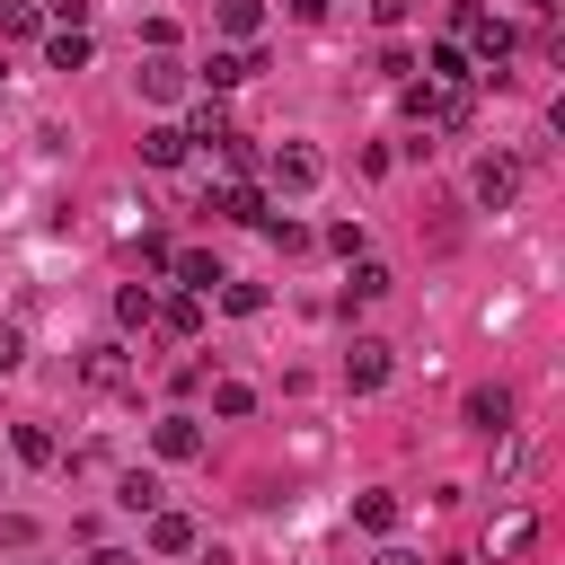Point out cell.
Instances as JSON below:
<instances>
[{
  "instance_id": "cell-1",
  "label": "cell",
  "mask_w": 565,
  "mask_h": 565,
  "mask_svg": "<svg viewBox=\"0 0 565 565\" xmlns=\"http://www.w3.org/2000/svg\"><path fill=\"white\" fill-rule=\"evenodd\" d=\"M459 44H468V53H486V71L503 79V62H512V26H503V18H486V9H459Z\"/></svg>"
},
{
  "instance_id": "cell-2",
  "label": "cell",
  "mask_w": 565,
  "mask_h": 565,
  "mask_svg": "<svg viewBox=\"0 0 565 565\" xmlns=\"http://www.w3.org/2000/svg\"><path fill=\"white\" fill-rule=\"evenodd\" d=\"M468 194H477V203H486V212H503V203H512V194H521V168H512V159H503V150H486V159H477V177H468Z\"/></svg>"
},
{
  "instance_id": "cell-3",
  "label": "cell",
  "mask_w": 565,
  "mask_h": 565,
  "mask_svg": "<svg viewBox=\"0 0 565 565\" xmlns=\"http://www.w3.org/2000/svg\"><path fill=\"white\" fill-rule=\"evenodd\" d=\"M318 177H327V168H318L309 141H282V150H274V194H309Z\"/></svg>"
},
{
  "instance_id": "cell-4",
  "label": "cell",
  "mask_w": 565,
  "mask_h": 565,
  "mask_svg": "<svg viewBox=\"0 0 565 565\" xmlns=\"http://www.w3.org/2000/svg\"><path fill=\"white\" fill-rule=\"evenodd\" d=\"M477 433H512V388L503 380H486V388H468V406H459Z\"/></svg>"
},
{
  "instance_id": "cell-5",
  "label": "cell",
  "mask_w": 565,
  "mask_h": 565,
  "mask_svg": "<svg viewBox=\"0 0 565 565\" xmlns=\"http://www.w3.org/2000/svg\"><path fill=\"white\" fill-rule=\"evenodd\" d=\"M344 380L371 397V388L388 380V344H380V335H353V353H344Z\"/></svg>"
},
{
  "instance_id": "cell-6",
  "label": "cell",
  "mask_w": 565,
  "mask_h": 565,
  "mask_svg": "<svg viewBox=\"0 0 565 565\" xmlns=\"http://www.w3.org/2000/svg\"><path fill=\"white\" fill-rule=\"evenodd\" d=\"M150 450H159V459H194V450H203V424H194V415H159V424H150Z\"/></svg>"
},
{
  "instance_id": "cell-7",
  "label": "cell",
  "mask_w": 565,
  "mask_h": 565,
  "mask_svg": "<svg viewBox=\"0 0 565 565\" xmlns=\"http://www.w3.org/2000/svg\"><path fill=\"white\" fill-rule=\"evenodd\" d=\"M141 97L177 106V97H185V62H177V53H150V62H141Z\"/></svg>"
},
{
  "instance_id": "cell-8",
  "label": "cell",
  "mask_w": 565,
  "mask_h": 565,
  "mask_svg": "<svg viewBox=\"0 0 565 565\" xmlns=\"http://www.w3.org/2000/svg\"><path fill=\"white\" fill-rule=\"evenodd\" d=\"M424 79H433V88H468V79H477V71H468V44H433V53H424Z\"/></svg>"
},
{
  "instance_id": "cell-9",
  "label": "cell",
  "mask_w": 565,
  "mask_h": 565,
  "mask_svg": "<svg viewBox=\"0 0 565 565\" xmlns=\"http://www.w3.org/2000/svg\"><path fill=\"white\" fill-rule=\"evenodd\" d=\"M185 150H194L185 124H150V132H141V159H150V168H185Z\"/></svg>"
},
{
  "instance_id": "cell-10",
  "label": "cell",
  "mask_w": 565,
  "mask_h": 565,
  "mask_svg": "<svg viewBox=\"0 0 565 565\" xmlns=\"http://www.w3.org/2000/svg\"><path fill=\"white\" fill-rule=\"evenodd\" d=\"M159 327H168V335H203V291H177V300H159Z\"/></svg>"
},
{
  "instance_id": "cell-11",
  "label": "cell",
  "mask_w": 565,
  "mask_h": 565,
  "mask_svg": "<svg viewBox=\"0 0 565 565\" xmlns=\"http://www.w3.org/2000/svg\"><path fill=\"white\" fill-rule=\"evenodd\" d=\"M79 380H88V388H115V380H124V344H88V353H79Z\"/></svg>"
},
{
  "instance_id": "cell-12",
  "label": "cell",
  "mask_w": 565,
  "mask_h": 565,
  "mask_svg": "<svg viewBox=\"0 0 565 565\" xmlns=\"http://www.w3.org/2000/svg\"><path fill=\"white\" fill-rule=\"evenodd\" d=\"M115 503H124V512H159V477H150V468H124V477H115Z\"/></svg>"
},
{
  "instance_id": "cell-13",
  "label": "cell",
  "mask_w": 565,
  "mask_h": 565,
  "mask_svg": "<svg viewBox=\"0 0 565 565\" xmlns=\"http://www.w3.org/2000/svg\"><path fill=\"white\" fill-rule=\"evenodd\" d=\"M150 547H159V556H185V547H194V521H185V512H150Z\"/></svg>"
},
{
  "instance_id": "cell-14",
  "label": "cell",
  "mask_w": 565,
  "mask_h": 565,
  "mask_svg": "<svg viewBox=\"0 0 565 565\" xmlns=\"http://www.w3.org/2000/svg\"><path fill=\"white\" fill-rule=\"evenodd\" d=\"M530 539H539V521H530V512H503L486 547H494V556H530Z\"/></svg>"
},
{
  "instance_id": "cell-15",
  "label": "cell",
  "mask_w": 565,
  "mask_h": 565,
  "mask_svg": "<svg viewBox=\"0 0 565 565\" xmlns=\"http://www.w3.org/2000/svg\"><path fill=\"white\" fill-rule=\"evenodd\" d=\"M44 62H53V71H79V62H88V35H79V26H53V35H44Z\"/></svg>"
},
{
  "instance_id": "cell-16",
  "label": "cell",
  "mask_w": 565,
  "mask_h": 565,
  "mask_svg": "<svg viewBox=\"0 0 565 565\" xmlns=\"http://www.w3.org/2000/svg\"><path fill=\"white\" fill-rule=\"evenodd\" d=\"M247 71H265V62H256V53H212V62H203V88H238Z\"/></svg>"
},
{
  "instance_id": "cell-17",
  "label": "cell",
  "mask_w": 565,
  "mask_h": 565,
  "mask_svg": "<svg viewBox=\"0 0 565 565\" xmlns=\"http://www.w3.org/2000/svg\"><path fill=\"white\" fill-rule=\"evenodd\" d=\"M168 265H177V282H185V291H212V282H221V265H212L203 247H185V256H168Z\"/></svg>"
},
{
  "instance_id": "cell-18",
  "label": "cell",
  "mask_w": 565,
  "mask_h": 565,
  "mask_svg": "<svg viewBox=\"0 0 565 565\" xmlns=\"http://www.w3.org/2000/svg\"><path fill=\"white\" fill-rule=\"evenodd\" d=\"M353 521L388 539V530H397V494H353Z\"/></svg>"
},
{
  "instance_id": "cell-19",
  "label": "cell",
  "mask_w": 565,
  "mask_h": 565,
  "mask_svg": "<svg viewBox=\"0 0 565 565\" xmlns=\"http://www.w3.org/2000/svg\"><path fill=\"white\" fill-rule=\"evenodd\" d=\"M0 35H44V9L35 0H0Z\"/></svg>"
},
{
  "instance_id": "cell-20",
  "label": "cell",
  "mask_w": 565,
  "mask_h": 565,
  "mask_svg": "<svg viewBox=\"0 0 565 565\" xmlns=\"http://www.w3.org/2000/svg\"><path fill=\"white\" fill-rule=\"evenodd\" d=\"M221 309H230V318H256V309H265V282H230V274H221Z\"/></svg>"
},
{
  "instance_id": "cell-21",
  "label": "cell",
  "mask_w": 565,
  "mask_h": 565,
  "mask_svg": "<svg viewBox=\"0 0 565 565\" xmlns=\"http://www.w3.org/2000/svg\"><path fill=\"white\" fill-rule=\"evenodd\" d=\"M212 415H230V424L256 415V388H247V380H221V388H212Z\"/></svg>"
},
{
  "instance_id": "cell-22",
  "label": "cell",
  "mask_w": 565,
  "mask_h": 565,
  "mask_svg": "<svg viewBox=\"0 0 565 565\" xmlns=\"http://www.w3.org/2000/svg\"><path fill=\"white\" fill-rule=\"evenodd\" d=\"M18 459H26V468H53L62 450H53V433H44V424H18Z\"/></svg>"
},
{
  "instance_id": "cell-23",
  "label": "cell",
  "mask_w": 565,
  "mask_h": 565,
  "mask_svg": "<svg viewBox=\"0 0 565 565\" xmlns=\"http://www.w3.org/2000/svg\"><path fill=\"white\" fill-rule=\"evenodd\" d=\"M265 26V0H221V35H256Z\"/></svg>"
},
{
  "instance_id": "cell-24",
  "label": "cell",
  "mask_w": 565,
  "mask_h": 565,
  "mask_svg": "<svg viewBox=\"0 0 565 565\" xmlns=\"http://www.w3.org/2000/svg\"><path fill=\"white\" fill-rule=\"evenodd\" d=\"M388 291V265H371V256H353V291L344 300H380Z\"/></svg>"
},
{
  "instance_id": "cell-25",
  "label": "cell",
  "mask_w": 565,
  "mask_h": 565,
  "mask_svg": "<svg viewBox=\"0 0 565 565\" xmlns=\"http://www.w3.org/2000/svg\"><path fill=\"white\" fill-rule=\"evenodd\" d=\"M115 318H124V327H150V318H159V300H150V282H132V291L115 300Z\"/></svg>"
},
{
  "instance_id": "cell-26",
  "label": "cell",
  "mask_w": 565,
  "mask_h": 565,
  "mask_svg": "<svg viewBox=\"0 0 565 565\" xmlns=\"http://www.w3.org/2000/svg\"><path fill=\"white\" fill-rule=\"evenodd\" d=\"M265 238H274L282 256H300V247H309V230H300V221H274V212H265Z\"/></svg>"
},
{
  "instance_id": "cell-27",
  "label": "cell",
  "mask_w": 565,
  "mask_h": 565,
  "mask_svg": "<svg viewBox=\"0 0 565 565\" xmlns=\"http://www.w3.org/2000/svg\"><path fill=\"white\" fill-rule=\"evenodd\" d=\"M18 362H26V327H18V318H0V371H18Z\"/></svg>"
},
{
  "instance_id": "cell-28",
  "label": "cell",
  "mask_w": 565,
  "mask_h": 565,
  "mask_svg": "<svg viewBox=\"0 0 565 565\" xmlns=\"http://www.w3.org/2000/svg\"><path fill=\"white\" fill-rule=\"evenodd\" d=\"M35 9H44L53 26H79V18H88V0H35Z\"/></svg>"
},
{
  "instance_id": "cell-29",
  "label": "cell",
  "mask_w": 565,
  "mask_h": 565,
  "mask_svg": "<svg viewBox=\"0 0 565 565\" xmlns=\"http://www.w3.org/2000/svg\"><path fill=\"white\" fill-rule=\"evenodd\" d=\"M88 565H141V556H132V547H97Z\"/></svg>"
},
{
  "instance_id": "cell-30",
  "label": "cell",
  "mask_w": 565,
  "mask_h": 565,
  "mask_svg": "<svg viewBox=\"0 0 565 565\" xmlns=\"http://www.w3.org/2000/svg\"><path fill=\"white\" fill-rule=\"evenodd\" d=\"M371 565H424V556H415V547H380Z\"/></svg>"
},
{
  "instance_id": "cell-31",
  "label": "cell",
  "mask_w": 565,
  "mask_h": 565,
  "mask_svg": "<svg viewBox=\"0 0 565 565\" xmlns=\"http://www.w3.org/2000/svg\"><path fill=\"white\" fill-rule=\"evenodd\" d=\"M291 9H300V18H309V9H327V0H291Z\"/></svg>"
},
{
  "instance_id": "cell-32",
  "label": "cell",
  "mask_w": 565,
  "mask_h": 565,
  "mask_svg": "<svg viewBox=\"0 0 565 565\" xmlns=\"http://www.w3.org/2000/svg\"><path fill=\"white\" fill-rule=\"evenodd\" d=\"M530 9H556V0H530Z\"/></svg>"
},
{
  "instance_id": "cell-33",
  "label": "cell",
  "mask_w": 565,
  "mask_h": 565,
  "mask_svg": "<svg viewBox=\"0 0 565 565\" xmlns=\"http://www.w3.org/2000/svg\"><path fill=\"white\" fill-rule=\"evenodd\" d=\"M0 494H9V477H0Z\"/></svg>"
}]
</instances>
